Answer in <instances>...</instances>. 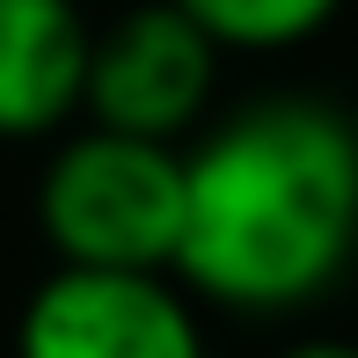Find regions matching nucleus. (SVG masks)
Segmentation results:
<instances>
[{"mask_svg": "<svg viewBox=\"0 0 358 358\" xmlns=\"http://www.w3.org/2000/svg\"><path fill=\"white\" fill-rule=\"evenodd\" d=\"M358 256V124L322 95H264L183 146L176 278L190 300L285 315Z\"/></svg>", "mask_w": 358, "mask_h": 358, "instance_id": "obj_1", "label": "nucleus"}, {"mask_svg": "<svg viewBox=\"0 0 358 358\" xmlns=\"http://www.w3.org/2000/svg\"><path fill=\"white\" fill-rule=\"evenodd\" d=\"M37 227L59 264L169 271L183 234V146L88 117L44 161Z\"/></svg>", "mask_w": 358, "mask_h": 358, "instance_id": "obj_2", "label": "nucleus"}, {"mask_svg": "<svg viewBox=\"0 0 358 358\" xmlns=\"http://www.w3.org/2000/svg\"><path fill=\"white\" fill-rule=\"evenodd\" d=\"M15 358H205V329L176 271L59 264L15 322Z\"/></svg>", "mask_w": 358, "mask_h": 358, "instance_id": "obj_3", "label": "nucleus"}, {"mask_svg": "<svg viewBox=\"0 0 358 358\" xmlns=\"http://www.w3.org/2000/svg\"><path fill=\"white\" fill-rule=\"evenodd\" d=\"M213 80H220V44L176 0H139L95 29L80 117L183 146L213 110Z\"/></svg>", "mask_w": 358, "mask_h": 358, "instance_id": "obj_4", "label": "nucleus"}, {"mask_svg": "<svg viewBox=\"0 0 358 358\" xmlns=\"http://www.w3.org/2000/svg\"><path fill=\"white\" fill-rule=\"evenodd\" d=\"M80 0H0V139H59L88 95Z\"/></svg>", "mask_w": 358, "mask_h": 358, "instance_id": "obj_5", "label": "nucleus"}, {"mask_svg": "<svg viewBox=\"0 0 358 358\" xmlns=\"http://www.w3.org/2000/svg\"><path fill=\"white\" fill-rule=\"evenodd\" d=\"M220 52H292L315 29H329V15L344 0H176Z\"/></svg>", "mask_w": 358, "mask_h": 358, "instance_id": "obj_6", "label": "nucleus"}, {"mask_svg": "<svg viewBox=\"0 0 358 358\" xmlns=\"http://www.w3.org/2000/svg\"><path fill=\"white\" fill-rule=\"evenodd\" d=\"M278 358H358V344H329V336H315V344H292Z\"/></svg>", "mask_w": 358, "mask_h": 358, "instance_id": "obj_7", "label": "nucleus"}]
</instances>
